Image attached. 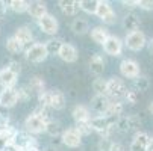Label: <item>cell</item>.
I'll use <instances>...</instances> for the list:
<instances>
[{
	"mask_svg": "<svg viewBox=\"0 0 153 151\" xmlns=\"http://www.w3.org/2000/svg\"><path fill=\"white\" fill-rule=\"evenodd\" d=\"M58 56L67 63H73L77 60V49L73 46V44H68V42H64L61 46L59 52H58Z\"/></svg>",
	"mask_w": 153,
	"mask_h": 151,
	"instance_id": "cell-15",
	"label": "cell"
},
{
	"mask_svg": "<svg viewBox=\"0 0 153 151\" xmlns=\"http://www.w3.org/2000/svg\"><path fill=\"white\" fill-rule=\"evenodd\" d=\"M96 15L103 21L105 24H114L115 23V11L112 9L111 3L109 2H103V0H99V5L96 9Z\"/></svg>",
	"mask_w": 153,
	"mask_h": 151,
	"instance_id": "cell-6",
	"label": "cell"
},
{
	"mask_svg": "<svg viewBox=\"0 0 153 151\" xmlns=\"http://www.w3.org/2000/svg\"><path fill=\"white\" fill-rule=\"evenodd\" d=\"M58 6L61 8V11H62L65 15H68V17L76 15V12H77V9H79L76 0H59Z\"/></svg>",
	"mask_w": 153,
	"mask_h": 151,
	"instance_id": "cell-23",
	"label": "cell"
},
{
	"mask_svg": "<svg viewBox=\"0 0 153 151\" xmlns=\"http://www.w3.org/2000/svg\"><path fill=\"white\" fill-rule=\"evenodd\" d=\"M61 142L70 148H77L82 145V136L79 135L76 128H67V130H64L61 136Z\"/></svg>",
	"mask_w": 153,
	"mask_h": 151,
	"instance_id": "cell-11",
	"label": "cell"
},
{
	"mask_svg": "<svg viewBox=\"0 0 153 151\" xmlns=\"http://www.w3.org/2000/svg\"><path fill=\"white\" fill-rule=\"evenodd\" d=\"M121 113H123V103L121 101H111L105 116L112 118V119H118L121 116Z\"/></svg>",
	"mask_w": 153,
	"mask_h": 151,
	"instance_id": "cell-25",
	"label": "cell"
},
{
	"mask_svg": "<svg viewBox=\"0 0 153 151\" xmlns=\"http://www.w3.org/2000/svg\"><path fill=\"white\" fill-rule=\"evenodd\" d=\"M26 57L32 63L44 62L49 57L46 44H44V42H35V44H30V47H27V50H26Z\"/></svg>",
	"mask_w": 153,
	"mask_h": 151,
	"instance_id": "cell-3",
	"label": "cell"
},
{
	"mask_svg": "<svg viewBox=\"0 0 153 151\" xmlns=\"http://www.w3.org/2000/svg\"><path fill=\"white\" fill-rule=\"evenodd\" d=\"M135 91L137 92H144V91H147L149 89V86H150V82H149V79L147 77H144V76H138L137 79H135Z\"/></svg>",
	"mask_w": 153,
	"mask_h": 151,
	"instance_id": "cell-33",
	"label": "cell"
},
{
	"mask_svg": "<svg viewBox=\"0 0 153 151\" xmlns=\"http://www.w3.org/2000/svg\"><path fill=\"white\" fill-rule=\"evenodd\" d=\"M138 8L146 11H153V2L152 0H138Z\"/></svg>",
	"mask_w": 153,
	"mask_h": 151,
	"instance_id": "cell-38",
	"label": "cell"
},
{
	"mask_svg": "<svg viewBox=\"0 0 153 151\" xmlns=\"http://www.w3.org/2000/svg\"><path fill=\"white\" fill-rule=\"evenodd\" d=\"M124 100H126V103H129V104H135L137 100H138V92H137L135 89H127V92H126V95H124Z\"/></svg>",
	"mask_w": 153,
	"mask_h": 151,
	"instance_id": "cell-37",
	"label": "cell"
},
{
	"mask_svg": "<svg viewBox=\"0 0 153 151\" xmlns=\"http://www.w3.org/2000/svg\"><path fill=\"white\" fill-rule=\"evenodd\" d=\"M97 5H99V0H79L77 2L79 9H82L86 14H96Z\"/></svg>",
	"mask_w": 153,
	"mask_h": 151,
	"instance_id": "cell-29",
	"label": "cell"
},
{
	"mask_svg": "<svg viewBox=\"0 0 153 151\" xmlns=\"http://www.w3.org/2000/svg\"><path fill=\"white\" fill-rule=\"evenodd\" d=\"M149 112H150V115H153V101L149 103Z\"/></svg>",
	"mask_w": 153,
	"mask_h": 151,
	"instance_id": "cell-43",
	"label": "cell"
},
{
	"mask_svg": "<svg viewBox=\"0 0 153 151\" xmlns=\"http://www.w3.org/2000/svg\"><path fill=\"white\" fill-rule=\"evenodd\" d=\"M17 77L18 74L14 73L12 70H9L8 67L0 70V85L3 89H14V86L17 83Z\"/></svg>",
	"mask_w": 153,
	"mask_h": 151,
	"instance_id": "cell-14",
	"label": "cell"
},
{
	"mask_svg": "<svg viewBox=\"0 0 153 151\" xmlns=\"http://www.w3.org/2000/svg\"><path fill=\"white\" fill-rule=\"evenodd\" d=\"M126 92H127V86L120 77H111L108 80L106 97L111 101H120V98H124Z\"/></svg>",
	"mask_w": 153,
	"mask_h": 151,
	"instance_id": "cell-2",
	"label": "cell"
},
{
	"mask_svg": "<svg viewBox=\"0 0 153 151\" xmlns=\"http://www.w3.org/2000/svg\"><path fill=\"white\" fill-rule=\"evenodd\" d=\"M9 8L14 12H17V14H23V12H27L29 2H26V0H11V2H9Z\"/></svg>",
	"mask_w": 153,
	"mask_h": 151,
	"instance_id": "cell-30",
	"label": "cell"
},
{
	"mask_svg": "<svg viewBox=\"0 0 153 151\" xmlns=\"http://www.w3.org/2000/svg\"><path fill=\"white\" fill-rule=\"evenodd\" d=\"M103 50H105L106 55L117 57L123 52V41L118 36H115V35H109L108 39L103 42Z\"/></svg>",
	"mask_w": 153,
	"mask_h": 151,
	"instance_id": "cell-8",
	"label": "cell"
},
{
	"mask_svg": "<svg viewBox=\"0 0 153 151\" xmlns=\"http://www.w3.org/2000/svg\"><path fill=\"white\" fill-rule=\"evenodd\" d=\"M126 8H135V6H138V0H137V2H126V0H124V2H121Z\"/></svg>",
	"mask_w": 153,
	"mask_h": 151,
	"instance_id": "cell-41",
	"label": "cell"
},
{
	"mask_svg": "<svg viewBox=\"0 0 153 151\" xmlns=\"http://www.w3.org/2000/svg\"><path fill=\"white\" fill-rule=\"evenodd\" d=\"M47 94H49V107L55 110H62L65 107V95L58 89L47 91Z\"/></svg>",
	"mask_w": 153,
	"mask_h": 151,
	"instance_id": "cell-17",
	"label": "cell"
},
{
	"mask_svg": "<svg viewBox=\"0 0 153 151\" xmlns=\"http://www.w3.org/2000/svg\"><path fill=\"white\" fill-rule=\"evenodd\" d=\"M108 36H109V32L103 26H96L91 30V39L94 42H97V44H100V46H103V42L108 39Z\"/></svg>",
	"mask_w": 153,
	"mask_h": 151,
	"instance_id": "cell-24",
	"label": "cell"
},
{
	"mask_svg": "<svg viewBox=\"0 0 153 151\" xmlns=\"http://www.w3.org/2000/svg\"><path fill=\"white\" fill-rule=\"evenodd\" d=\"M44 44H46V49H47L49 55H58V52H59V49H61V46L64 44V42L61 39L55 38V39H49L47 42H44Z\"/></svg>",
	"mask_w": 153,
	"mask_h": 151,
	"instance_id": "cell-31",
	"label": "cell"
},
{
	"mask_svg": "<svg viewBox=\"0 0 153 151\" xmlns=\"http://www.w3.org/2000/svg\"><path fill=\"white\" fill-rule=\"evenodd\" d=\"M17 95H18V101H29L32 91L27 88V86H21V88L17 89Z\"/></svg>",
	"mask_w": 153,
	"mask_h": 151,
	"instance_id": "cell-36",
	"label": "cell"
},
{
	"mask_svg": "<svg viewBox=\"0 0 153 151\" xmlns=\"http://www.w3.org/2000/svg\"><path fill=\"white\" fill-rule=\"evenodd\" d=\"M146 42H147L146 35L141 30H135V32H130L126 35L123 44H126V47L132 52H140L146 47Z\"/></svg>",
	"mask_w": 153,
	"mask_h": 151,
	"instance_id": "cell-5",
	"label": "cell"
},
{
	"mask_svg": "<svg viewBox=\"0 0 153 151\" xmlns=\"http://www.w3.org/2000/svg\"><path fill=\"white\" fill-rule=\"evenodd\" d=\"M46 133H49L52 138H59V136H62L64 130H62L61 122H59V121H55V119H49L47 127H46Z\"/></svg>",
	"mask_w": 153,
	"mask_h": 151,
	"instance_id": "cell-26",
	"label": "cell"
},
{
	"mask_svg": "<svg viewBox=\"0 0 153 151\" xmlns=\"http://www.w3.org/2000/svg\"><path fill=\"white\" fill-rule=\"evenodd\" d=\"M115 121L117 119L108 118L105 115H97V116H93L90 119V125L93 130H96L97 133L102 135V138H109L111 136V132L115 128Z\"/></svg>",
	"mask_w": 153,
	"mask_h": 151,
	"instance_id": "cell-1",
	"label": "cell"
},
{
	"mask_svg": "<svg viewBox=\"0 0 153 151\" xmlns=\"http://www.w3.org/2000/svg\"><path fill=\"white\" fill-rule=\"evenodd\" d=\"M141 124L140 118L137 115H130V116H120L117 121H115V128L123 133H127L130 130H135L138 128Z\"/></svg>",
	"mask_w": 153,
	"mask_h": 151,
	"instance_id": "cell-9",
	"label": "cell"
},
{
	"mask_svg": "<svg viewBox=\"0 0 153 151\" xmlns=\"http://www.w3.org/2000/svg\"><path fill=\"white\" fill-rule=\"evenodd\" d=\"M109 104H111V100H109L106 95H96L91 100V109L99 115H105Z\"/></svg>",
	"mask_w": 153,
	"mask_h": 151,
	"instance_id": "cell-18",
	"label": "cell"
},
{
	"mask_svg": "<svg viewBox=\"0 0 153 151\" xmlns=\"http://www.w3.org/2000/svg\"><path fill=\"white\" fill-rule=\"evenodd\" d=\"M123 27H124L126 30H129L127 33L138 30V29H140V18H138V15L134 14V12L126 14L124 18H123Z\"/></svg>",
	"mask_w": 153,
	"mask_h": 151,
	"instance_id": "cell-21",
	"label": "cell"
},
{
	"mask_svg": "<svg viewBox=\"0 0 153 151\" xmlns=\"http://www.w3.org/2000/svg\"><path fill=\"white\" fill-rule=\"evenodd\" d=\"M76 130L79 132L80 136H86V135H90L93 132V128L90 125V121H85V122H76Z\"/></svg>",
	"mask_w": 153,
	"mask_h": 151,
	"instance_id": "cell-35",
	"label": "cell"
},
{
	"mask_svg": "<svg viewBox=\"0 0 153 151\" xmlns=\"http://www.w3.org/2000/svg\"><path fill=\"white\" fill-rule=\"evenodd\" d=\"M6 3L3 2V0H0V18L2 17H5V14H6Z\"/></svg>",
	"mask_w": 153,
	"mask_h": 151,
	"instance_id": "cell-40",
	"label": "cell"
},
{
	"mask_svg": "<svg viewBox=\"0 0 153 151\" xmlns=\"http://www.w3.org/2000/svg\"><path fill=\"white\" fill-rule=\"evenodd\" d=\"M27 88H29L30 91H33V92H36V94L39 95V94H42V92L46 91V83H44V80H42L41 77L35 76V77H32V79L29 80Z\"/></svg>",
	"mask_w": 153,
	"mask_h": 151,
	"instance_id": "cell-27",
	"label": "cell"
},
{
	"mask_svg": "<svg viewBox=\"0 0 153 151\" xmlns=\"http://www.w3.org/2000/svg\"><path fill=\"white\" fill-rule=\"evenodd\" d=\"M152 138L146 132H138L134 136V141L129 147V151H147V147L150 144Z\"/></svg>",
	"mask_w": 153,
	"mask_h": 151,
	"instance_id": "cell-13",
	"label": "cell"
},
{
	"mask_svg": "<svg viewBox=\"0 0 153 151\" xmlns=\"http://www.w3.org/2000/svg\"><path fill=\"white\" fill-rule=\"evenodd\" d=\"M14 39L21 46V49L25 47H30V42H33V33L27 26H21L15 30L14 33Z\"/></svg>",
	"mask_w": 153,
	"mask_h": 151,
	"instance_id": "cell-12",
	"label": "cell"
},
{
	"mask_svg": "<svg viewBox=\"0 0 153 151\" xmlns=\"http://www.w3.org/2000/svg\"><path fill=\"white\" fill-rule=\"evenodd\" d=\"M6 67H8L9 70H12L14 73H17V74H18L20 70H21V68H20V67H21V65H20V62H17V60H11Z\"/></svg>",
	"mask_w": 153,
	"mask_h": 151,
	"instance_id": "cell-39",
	"label": "cell"
},
{
	"mask_svg": "<svg viewBox=\"0 0 153 151\" xmlns=\"http://www.w3.org/2000/svg\"><path fill=\"white\" fill-rule=\"evenodd\" d=\"M49 119L42 118L39 115H29L25 121V127H26V132L32 133V135H39V133H44L46 132V127H47Z\"/></svg>",
	"mask_w": 153,
	"mask_h": 151,
	"instance_id": "cell-4",
	"label": "cell"
},
{
	"mask_svg": "<svg viewBox=\"0 0 153 151\" xmlns=\"http://www.w3.org/2000/svg\"><path fill=\"white\" fill-rule=\"evenodd\" d=\"M88 65H90V71L96 76H100L105 71V60L100 55H93Z\"/></svg>",
	"mask_w": 153,
	"mask_h": 151,
	"instance_id": "cell-22",
	"label": "cell"
},
{
	"mask_svg": "<svg viewBox=\"0 0 153 151\" xmlns=\"http://www.w3.org/2000/svg\"><path fill=\"white\" fill-rule=\"evenodd\" d=\"M71 30L76 35H83L90 30V24H88V21L83 20V18H76L71 23Z\"/></svg>",
	"mask_w": 153,
	"mask_h": 151,
	"instance_id": "cell-28",
	"label": "cell"
},
{
	"mask_svg": "<svg viewBox=\"0 0 153 151\" xmlns=\"http://www.w3.org/2000/svg\"><path fill=\"white\" fill-rule=\"evenodd\" d=\"M120 73L126 79H137L140 76V65L134 59H123L120 63Z\"/></svg>",
	"mask_w": 153,
	"mask_h": 151,
	"instance_id": "cell-10",
	"label": "cell"
},
{
	"mask_svg": "<svg viewBox=\"0 0 153 151\" xmlns=\"http://www.w3.org/2000/svg\"><path fill=\"white\" fill-rule=\"evenodd\" d=\"M5 47H6V50H8L9 53H12V55H17V53H20L21 50H23V49H21V46L14 39V36H11V38L6 41Z\"/></svg>",
	"mask_w": 153,
	"mask_h": 151,
	"instance_id": "cell-34",
	"label": "cell"
},
{
	"mask_svg": "<svg viewBox=\"0 0 153 151\" xmlns=\"http://www.w3.org/2000/svg\"><path fill=\"white\" fill-rule=\"evenodd\" d=\"M18 103L17 89H2L0 91V106L11 109Z\"/></svg>",
	"mask_w": 153,
	"mask_h": 151,
	"instance_id": "cell-16",
	"label": "cell"
},
{
	"mask_svg": "<svg viewBox=\"0 0 153 151\" xmlns=\"http://www.w3.org/2000/svg\"><path fill=\"white\" fill-rule=\"evenodd\" d=\"M38 26L41 29V32H44L47 35H56L58 33V29H59V23L58 20L52 15V14H46L42 15L39 20H38Z\"/></svg>",
	"mask_w": 153,
	"mask_h": 151,
	"instance_id": "cell-7",
	"label": "cell"
},
{
	"mask_svg": "<svg viewBox=\"0 0 153 151\" xmlns=\"http://www.w3.org/2000/svg\"><path fill=\"white\" fill-rule=\"evenodd\" d=\"M106 88H108V80L105 79H96L93 82V89L96 91L97 95H106Z\"/></svg>",
	"mask_w": 153,
	"mask_h": 151,
	"instance_id": "cell-32",
	"label": "cell"
},
{
	"mask_svg": "<svg viewBox=\"0 0 153 151\" xmlns=\"http://www.w3.org/2000/svg\"><path fill=\"white\" fill-rule=\"evenodd\" d=\"M147 151H153V139L150 141V144H149V147H147Z\"/></svg>",
	"mask_w": 153,
	"mask_h": 151,
	"instance_id": "cell-44",
	"label": "cell"
},
{
	"mask_svg": "<svg viewBox=\"0 0 153 151\" xmlns=\"http://www.w3.org/2000/svg\"><path fill=\"white\" fill-rule=\"evenodd\" d=\"M71 116L76 122H85V121H90L91 119V113H90V109L83 104H77L74 106V109L71 112Z\"/></svg>",
	"mask_w": 153,
	"mask_h": 151,
	"instance_id": "cell-19",
	"label": "cell"
},
{
	"mask_svg": "<svg viewBox=\"0 0 153 151\" xmlns=\"http://www.w3.org/2000/svg\"><path fill=\"white\" fill-rule=\"evenodd\" d=\"M27 14L35 18V20H39L42 15L47 14V6L44 2H30L29 3V9H27Z\"/></svg>",
	"mask_w": 153,
	"mask_h": 151,
	"instance_id": "cell-20",
	"label": "cell"
},
{
	"mask_svg": "<svg viewBox=\"0 0 153 151\" xmlns=\"http://www.w3.org/2000/svg\"><path fill=\"white\" fill-rule=\"evenodd\" d=\"M152 49H153V39H152Z\"/></svg>",
	"mask_w": 153,
	"mask_h": 151,
	"instance_id": "cell-45",
	"label": "cell"
},
{
	"mask_svg": "<svg viewBox=\"0 0 153 151\" xmlns=\"http://www.w3.org/2000/svg\"><path fill=\"white\" fill-rule=\"evenodd\" d=\"M23 151H39V148H38V145H30V147L25 148Z\"/></svg>",
	"mask_w": 153,
	"mask_h": 151,
	"instance_id": "cell-42",
	"label": "cell"
}]
</instances>
